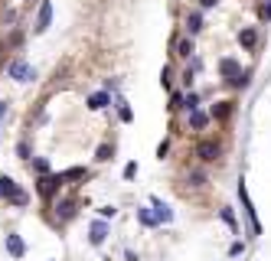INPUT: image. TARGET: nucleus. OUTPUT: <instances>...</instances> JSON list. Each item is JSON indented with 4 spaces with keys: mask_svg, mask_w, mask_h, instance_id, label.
<instances>
[{
    "mask_svg": "<svg viewBox=\"0 0 271 261\" xmlns=\"http://www.w3.org/2000/svg\"><path fill=\"white\" fill-rule=\"evenodd\" d=\"M0 199H7V206H13V209L30 206V196H26V190H20V183H16L13 176H7V173H0Z\"/></svg>",
    "mask_w": 271,
    "mask_h": 261,
    "instance_id": "f257e3e1",
    "label": "nucleus"
},
{
    "mask_svg": "<svg viewBox=\"0 0 271 261\" xmlns=\"http://www.w3.org/2000/svg\"><path fill=\"white\" fill-rule=\"evenodd\" d=\"M62 173H43V176H36V193L43 196V199H52L59 190H62Z\"/></svg>",
    "mask_w": 271,
    "mask_h": 261,
    "instance_id": "f03ea898",
    "label": "nucleus"
},
{
    "mask_svg": "<svg viewBox=\"0 0 271 261\" xmlns=\"http://www.w3.org/2000/svg\"><path fill=\"white\" fill-rule=\"evenodd\" d=\"M222 157V144L219 140H200L196 144V160L200 164H216Z\"/></svg>",
    "mask_w": 271,
    "mask_h": 261,
    "instance_id": "7ed1b4c3",
    "label": "nucleus"
},
{
    "mask_svg": "<svg viewBox=\"0 0 271 261\" xmlns=\"http://www.w3.org/2000/svg\"><path fill=\"white\" fill-rule=\"evenodd\" d=\"M239 199H242L245 219H248V226H251V235H261V222H258L255 209H251V199H248V190H245V179H239Z\"/></svg>",
    "mask_w": 271,
    "mask_h": 261,
    "instance_id": "20e7f679",
    "label": "nucleus"
},
{
    "mask_svg": "<svg viewBox=\"0 0 271 261\" xmlns=\"http://www.w3.org/2000/svg\"><path fill=\"white\" fill-rule=\"evenodd\" d=\"M7 75H10L13 82H33V78H36V69L26 59H13L10 66H7Z\"/></svg>",
    "mask_w": 271,
    "mask_h": 261,
    "instance_id": "39448f33",
    "label": "nucleus"
},
{
    "mask_svg": "<svg viewBox=\"0 0 271 261\" xmlns=\"http://www.w3.org/2000/svg\"><path fill=\"white\" fill-rule=\"evenodd\" d=\"M49 26H52V4H49V0H43V4H40V10H36L33 33H36V36H43V33L49 30Z\"/></svg>",
    "mask_w": 271,
    "mask_h": 261,
    "instance_id": "423d86ee",
    "label": "nucleus"
},
{
    "mask_svg": "<svg viewBox=\"0 0 271 261\" xmlns=\"http://www.w3.org/2000/svg\"><path fill=\"white\" fill-rule=\"evenodd\" d=\"M105 238H108V219H95L92 229H88V242L98 248V245H105Z\"/></svg>",
    "mask_w": 271,
    "mask_h": 261,
    "instance_id": "0eeeda50",
    "label": "nucleus"
},
{
    "mask_svg": "<svg viewBox=\"0 0 271 261\" xmlns=\"http://www.w3.org/2000/svg\"><path fill=\"white\" fill-rule=\"evenodd\" d=\"M183 30H186V36H196V33H203V10H200V7L186 13V20H183Z\"/></svg>",
    "mask_w": 271,
    "mask_h": 261,
    "instance_id": "6e6552de",
    "label": "nucleus"
},
{
    "mask_svg": "<svg viewBox=\"0 0 271 261\" xmlns=\"http://www.w3.org/2000/svg\"><path fill=\"white\" fill-rule=\"evenodd\" d=\"M173 52L180 59H193L196 56V43H193V36H183V39H177L173 43Z\"/></svg>",
    "mask_w": 271,
    "mask_h": 261,
    "instance_id": "1a4fd4ad",
    "label": "nucleus"
},
{
    "mask_svg": "<svg viewBox=\"0 0 271 261\" xmlns=\"http://www.w3.org/2000/svg\"><path fill=\"white\" fill-rule=\"evenodd\" d=\"M4 245H7V251H10L13 258H23L26 255V245H23V238L16 235V232H7V238H4Z\"/></svg>",
    "mask_w": 271,
    "mask_h": 261,
    "instance_id": "9d476101",
    "label": "nucleus"
},
{
    "mask_svg": "<svg viewBox=\"0 0 271 261\" xmlns=\"http://www.w3.org/2000/svg\"><path fill=\"white\" fill-rule=\"evenodd\" d=\"M150 206H153V215H157L160 226H170V222H173V209H170V206H164V203L157 199V196L150 199Z\"/></svg>",
    "mask_w": 271,
    "mask_h": 261,
    "instance_id": "9b49d317",
    "label": "nucleus"
},
{
    "mask_svg": "<svg viewBox=\"0 0 271 261\" xmlns=\"http://www.w3.org/2000/svg\"><path fill=\"white\" fill-rule=\"evenodd\" d=\"M75 206H79L75 199H59L56 206H52V209H56V219L59 222H69L72 215H75Z\"/></svg>",
    "mask_w": 271,
    "mask_h": 261,
    "instance_id": "f8f14e48",
    "label": "nucleus"
},
{
    "mask_svg": "<svg viewBox=\"0 0 271 261\" xmlns=\"http://www.w3.org/2000/svg\"><path fill=\"white\" fill-rule=\"evenodd\" d=\"M232 111H236V102H219V105L209 108V118H216V121H229Z\"/></svg>",
    "mask_w": 271,
    "mask_h": 261,
    "instance_id": "ddd939ff",
    "label": "nucleus"
},
{
    "mask_svg": "<svg viewBox=\"0 0 271 261\" xmlns=\"http://www.w3.org/2000/svg\"><path fill=\"white\" fill-rule=\"evenodd\" d=\"M239 43H242V49H255L258 46V30L255 26H245V30H239Z\"/></svg>",
    "mask_w": 271,
    "mask_h": 261,
    "instance_id": "4468645a",
    "label": "nucleus"
},
{
    "mask_svg": "<svg viewBox=\"0 0 271 261\" xmlns=\"http://www.w3.org/2000/svg\"><path fill=\"white\" fill-rule=\"evenodd\" d=\"M239 72H242V66H239L236 59H219V75L225 78V82H232Z\"/></svg>",
    "mask_w": 271,
    "mask_h": 261,
    "instance_id": "2eb2a0df",
    "label": "nucleus"
},
{
    "mask_svg": "<svg viewBox=\"0 0 271 261\" xmlns=\"http://www.w3.org/2000/svg\"><path fill=\"white\" fill-rule=\"evenodd\" d=\"M108 105H111V92H105V88L88 98V111H105Z\"/></svg>",
    "mask_w": 271,
    "mask_h": 261,
    "instance_id": "dca6fc26",
    "label": "nucleus"
},
{
    "mask_svg": "<svg viewBox=\"0 0 271 261\" xmlns=\"http://www.w3.org/2000/svg\"><path fill=\"white\" fill-rule=\"evenodd\" d=\"M186 183L193 186V190H206V186H209V173H206V170L200 167V170H189V176H186Z\"/></svg>",
    "mask_w": 271,
    "mask_h": 261,
    "instance_id": "f3484780",
    "label": "nucleus"
},
{
    "mask_svg": "<svg viewBox=\"0 0 271 261\" xmlns=\"http://www.w3.org/2000/svg\"><path fill=\"white\" fill-rule=\"evenodd\" d=\"M206 124H209V114H206V111H200V108L189 111V128H193V131H203Z\"/></svg>",
    "mask_w": 271,
    "mask_h": 261,
    "instance_id": "a211bd4d",
    "label": "nucleus"
},
{
    "mask_svg": "<svg viewBox=\"0 0 271 261\" xmlns=\"http://www.w3.org/2000/svg\"><path fill=\"white\" fill-rule=\"evenodd\" d=\"M196 108H200V92H193V88H189V92L183 95V108H180V111H196Z\"/></svg>",
    "mask_w": 271,
    "mask_h": 261,
    "instance_id": "6ab92c4d",
    "label": "nucleus"
},
{
    "mask_svg": "<svg viewBox=\"0 0 271 261\" xmlns=\"http://www.w3.org/2000/svg\"><path fill=\"white\" fill-rule=\"evenodd\" d=\"M219 219H222L232 232H239V219H236V212H232V206H222V209H219Z\"/></svg>",
    "mask_w": 271,
    "mask_h": 261,
    "instance_id": "aec40b11",
    "label": "nucleus"
},
{
    "mask_svg": "<svg viewBox=\"0 0 271 261\" xmlns=\"http://www.w3.org/2000/svg\"><path fill=\"white\" fill-rule=\"evenodd\" d=\"M138 222H141V226H147V229H157L160 226L157 215H153V209H138Z\"/></svg>",
    "mask_w": 271,
    "mask_h": 261,
    "instance_id": "412c9836",
    "label": "nucleus"
},
{
    "mask_svg": "<svg viewBox=\"0 0 271 261\" xmlns=\"http://www.w3.org/2000/svg\"><path fill=\"white\" fill-rule=\"evenodd\" d=\"M114 108H118V118H121L124 124H131V121H134V111H131V105L124 102V98H118V102H114Z\"/></svg>",
    "mask_w": 271,
    "mask_h": 261,
    "instance_id": "4be33fe9",
    "label": "nucleus"
},
{
    "mask_svg": "<svg viewBox=\"0 0 271 261\" xmlns=\"http://www.w3.org/2000/svg\"><path fill=\"white\" fill-rule=\"evenodd\" d=\"M30 164V173H36V176H43V173H49V164L43 157H36V160H26Z\"/></svg>",
    "mask_w": 271,
    "mask_h": 261,
    "instance_id": "5701e85b",
    "label": "nucleus"
},
{
    "mask_svg": "<svg viewBox=\"0 0 271 261\" xmlns=\"http://www.w3.org/2000/svg\"><path fill=\"white\" fill-rule=\"evenodd\" d=\"M111 157H114V147H111V144H102V147L95 150V160H98V164H108Z\"/></svg>",
    "mask_w": 271,
    "mask_h": 261,
    "instance_id": "b1692460",
    "label": "nucleus"
},
{
    "mask_svg": "<svg viewBox=\"0 0 271 261\" xmlns=\"http://www.w3.org/2000/svg\"><path fill=\"white\" fill-rule=\"evenodd\" d=\"M229 85H232V88H248V85H251V72H248V69H245V72H239V75L232 78Z\"/></svg>",
    "mask_w": 271,
    "mask_h": 261,
    "instance_id": "393cba45",
    "label": "nucleus"
},
{
    "mask_svg": "<svg viewBox=\"0 0 271 261\" xmlns=\"http://www.w3.org/2000/svg\"><path fill=\"white\" fill-rule=\"evenodd\" d=\"M88 173H85V170L82 167H69V170H62V179H66V183H69V179H85Z\"/></svg>",
    "mask_w": 271,
    "mask_h": 261,
    "instance_id": "a878e982",
    "label": "nucleus"
},
{
    "mask_svg": "<svg viewBox=\"0 0 271 261\" xmlns=\"http://www.w3.org/2000/svg\"><path fill=\"white\" fill-rule=\"evenodd\" d=\"M160 85L164 88L173 85V66H164V72H160Z\"/></svg>",
    "mask_w": 271,
    "mask_h": 261,
    "instance_id": "bb28decb",
    "label": "nucleus"
},
{
    "mask_svg": "<svg viewBox=\"0 0 271 261\" xmlns=\"http://www.w3.org/2000/svg\"><path fill=\"white\" fill-rule=\"evenodd\" d=\"M170 111H180V108H183V92H173V95H170Z\"/></svg>",
    "mask_w": 271,
    "mask_h": 261,
    "instance_id": "cd10ccee",
    "label": "nucleus"
},
{
    "mask_svg": "<svg viewBox=\"0 0 271 261\" xmlns=\"http://www.w3.org/2000/svg\"><path fill=\"white\" fill-rule=\"evenodd\" d=\"M114 215H118L114 206H98V219H114Z\"/></svg>",
    "mask_w": 271,
    "mask_h": 261,
    "instance_id": "c85d7f7f",
    "label": "nucleus"
},
{
    "mask_svg": "<svg viewBox=\"0 0 271 261\" xmlns=\"http://www.w3.org/2000/svg\"><path fill=\"white\" fill-rule=\"evenodd\" d=\"M229 255H232V258L245 255V242H232V245H229Z\"/></svg>",
    "mask_w": 271,
    "mask_h": 261,
    "instance_id": "c756f323",
    "label": "nucleus"
},
{
    "mask_svg": "<svg viewBox=\"0 0 271 261\" xmlns=\"http://www.w3.org/2000/svg\"><path fill=\"white\" fill-rule=\"evenodd\" d=\"M16 157H20V160H30V144H26V140L16 144Z\"/></svg>",
    "mask_w": 271,
    "mask_h": 261,
    "instance_id": "7c9ffc66",
    "label": "nucleus"
},
{
    "mask_svg": "<svg viewBox=\"0 0 271 261\" xmlns=\"http://www.w3.org/2000/svg\"><path fill=\"white\" fill-rule=\"evenodd\" d=\"M134 176H138V164H134V160H131V164L124 167V179H134Z\"/></svg>",
    "mask_w": 271,
    "mask_h": 261,
    "instance_id": "2f4dec72",
    "label": "nucleus"
},
{
    "mask_svg": "<svg viewBox=\"0 0 271 261\" xmlns=\"http://www.w3.org/2000/svg\"><path fill=\"white\" fill-rule=\"evenodd\" d=\"M167 154H170V140H160V147H157V157H160V160H164Z\"/></svg>",
    "mask_w": 271,
    "mask_h": 261,
    "instance_id": "473e14b6",
    "label": "nucleus"
},
{
    "mask_svg": "<svg viewBox=\"0 0 271 261\" xmlns=\"http://www.w3.org/2000/svg\"><path fill=\"white\" fill-rule=\"evenodd\" d=\"M261 20H271V0L261 4Z\"/></svg>",
    "mask_w": 271,
    "mask_h": 261,
    "instance_id": "72a5a7b5",
    "label": "nucleus"
},
{
    "mask_svg": "<svg viewBox=\"0 0 271 261\" xmlns=\"http://www.w3.org/2000/svg\"><path fill=\"white\" fill-rule=\"evenodd\" d=\"M216 4H219V0H200V10H212Z\"/></svg>",
    "mask_w": 271,
    "mask_h": 261,
    "instance_id": "f704fd0d",
    "label": "nucleus"
},
{
    "mask_svg": "<svg viewBox=\"0 0 271 261\" xmlns=\"http://www.w3.org/2000/svg\"><path fill=\"white\" fill-rule=\"evenodd\" d=\"M124 261H141V258H138V255H134V251H131V248H128V251H124Z\"/></svg>",
    "mask_w": 271,
    "mask_h": 261,
    "instance_id": "c9c22d12",
    "label": "nucleus"
},
{
    "mask_svg": "<svg viewBox=\"0 0 271 261\" xmlns=\"http://www.w3.org/2000/svg\"><path fill=\"white\" fill-rule=\"evenodd\" d=\"M4 118H7V102H0V124H4Z\"/></svg>",
    "mask_w": 271,
    "mask_h": 261,
    "instance_id": "e433bc0d",
    "label": "nucleus"
}]
</instances>
